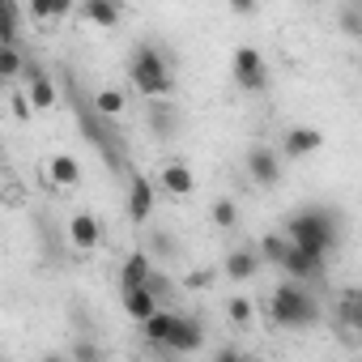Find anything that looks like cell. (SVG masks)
<instances>
[{"instance_id": "7a4b0ae2", "label": "cell", "mask_w": 362, "mask_h": 362, "mask_svg": "<svg viewBox=\"0 0 362 362\" xmlns=\"http://www.w3.org/2000/svg\"><path fill=\"white\" fill-rule=\"evenodd\" d=\"M286 239L315 252V256H328L337 243H341V214L337 209H320V205H307L298 214L286 218Z\"/></svg>"}, {"instance_id": "3957f363", "label": "cell", "mask_w": 362, "mask_h": 362, "mask_svg": "<svg viewBox=\"0 0 362 362\" xmlns=\"http://www.w3.org/2000/svg\"><path fill=\"white\" fill-rule=\"evenodd\" d=\"M128 81L145 94V98H170L175 94V73L170 60L153 47V43H136L132 60H128Z\"/></svg>"}, {"instance_id": "5b68a950", "label": "cell", "mask_w": 362, "mask_h": 362, "mask_svg": "<svg viewBox=\"0 0 362 362\" xmlns=\"http://www.w3.org/2000/svg\"><path fill=\"white\" fill-rule=\"evenodd\" d=\"M22 90L30 94V103H35V111H56V77L35 60V56H26L22 60Z\"/></svg>"}, {"instance_id": "d4e9b609", "label": "cell", "mask_w": 362, "mask_h": 362, "mask_svg": "<svg viewBox=\"0 0 362 362\" xmlns=\"http://www.w3.org/2000/svg\"><path fill=\"white\" fill-rule=\"evenodd\" d=\"M209 218H214V226L235 230V226H239V205H235L230 197H218V201H214V209H209Z\"/></svg>"}, {"instance_id": "8fae6325", "label": "cell", "mask_w": 362, "mask_h": 362, "mask_svg": "<svg viewBox=\"0 0 362 362\" xmlns=\"http://www.w3.org/2000/svg\"><path fill=\"white\" fill-rule=\"evenodd\" d=\"M77 13L98 30H115L124 22V0H77Z\"/></svg>"}, {"instance_id": "52a82bcc", "label": "cell", "mask_w": 362, "mask_h": 362, "mask_svg": "<svg viewBox=\"0 0 362 362\" xmlns=\"http://www.w3.org/2000/svg\"><path fill=\"white\" fill-rule=\"evenodd\" d=\"M153 201H158L153 179L141 175L136 166H128V222H132V226H145V222L153 218Z\"/></svg>"}, {"instance_id": "4dcf8cb0", "label": "cell", "mask_w": 362, "mask_h": 362, "mask_svg": "<svg viewBox=\"0 0 362 362\" xmlns=\"http://www.w3.org/2000/svg\"><path fill=\"white\" fill-rule=\"evenodd\" d=\"M226 315H230V324L247 328V324H252V303H247V298H230V303H226Z\"/></svg>"}, {"instance_id": "f546056e", "label": "cell", "mask_w": 362, "mask_h": 362, "mask_svg": "<svg viewBox=\"0 0 362 362\" xmlns=\"http://www.w3.org/2000/svg\"><path fill=\"white\" fill-rule=\"evenodd\" d=\"M337 22H341V30H345L349 39H362V13H358V0H349V5L341 9V18H337Z\"/></svg>"}, {"instance_id": "603a6c76", "label": "cell", "mask_w": 362, "mask_h": 362, "mask_svg": "<svg viewBox=\"0 0 362 362\" xmlns=\"http://www.w3.org/2000/svg\"><path fill=\"white\" fill-rule=\"evenodd\" d=\"M22 60H26V52L18 43H0V86L22 77Z\"/></svg>"}, {"instance_id": "8992f818", "label": "cell", "mask_w": 362, "mask_h": 362, "mask_svg": "<svg viewBox=\"0 0 362 362\" xmlns=\"http://www.w3.org/2000/svg\"><path fill=\"white\" fill-rule=\"evenodd\" d=\"M235 81H239V90H247V94H264L269 90V64H264V56H260V47H239L235 52Z\"/></svg>"}, {"instance_id": "d590c367", "label": "cell", "mask_w": 362, "mask_h": 362, "mask_svg": "<svg viewBox=\"0 0 362 362\" xmlns=\"http://www.w3.org/2000/svg\"><path fill=\"white\" fill-rule=\"evenodd\" d=\"M77 9V0H52V22H60V18H69Z\"/></svg>"}, {"instance_id": "cb8c5ba5", "label": "cell", "mask_w": 362, "mask_h": 362, "mask_svg": "<svg viewBox=\"0 0 362 362\" xmlns=\"http://www.w3.org/2000/svg\"><path fill=\"white\" fill-rule=\"evenodd\" d=\"M22 35V9L18 0H0V43H18Z\"/></svg>"}, {"instance_id": "4fadbf2b", "label": "cell", "mask_w": 362, "mask_h": 362, "mask_svg": "<svg viewBox=\"0 0 362 362\" xmlns=\"http://www.w3.org/2000/svg\"><path fill=\"white\" fill-rule=\"evenodd\" d=\"M69 243H73L77 252H94V247L103 243V222H98L94 214H73V218H69Z\"/></svg>"}, {"instance_id": "f1b7e54d", "label": "cell", "mask_w": 362, "mask_h": 362, "mask_svg": "<svg viewBox=\"0 0 362 362\" xmlns=\"http://www.w3.org/2000/svg\"><path fill=\"white\" fill-rule=\"evenodd\" d=\"M149 132L153 136H170L175 132V111L170 107H149Z\"/></svg>"}, {"instance_id": "277c9868", "label": "cell", "mask_w": 362, "mask_h": 362, "mask_svg": "<svg viewBox=\"0 0 362 362\" xmlns=\"http://www.w3.org/2000/svg\"><path fill=\"white\" fill-rule=\"evenodd\" d=\"M269 320L277 328H311L320 324V303L307 290V281H281L269 298Z\"/></svg>"}, {"instance_id": "9c48e42d", "label": "cell", "mask_w": 362, "mask_h": 362, "mask_svg": "<svg viewBox=\"0 0 362 362\" xmlns=\"http://www.w3.org/2000/svg\"><path fill=\"white\" fill-rule=\"evenodd\" d=\"M247 175L256 188H277L281 184V153L269 145H252L247 149Z\"/></svg>"}, {"instance_id": "ac0fdd59", "label": "cell", "mask_w": 362, "mask_h": 362, "mask_svg": "<svg viewBox=\"0 0 362 362\" xmlns=\"http://www.w3.org/2000/svg\"><path fill=\"white\" fill-rule=\"evenodd\" d=\"M119 298H124V315H132L136 324H141L149 311H158V307H162L145 286H119Z\"/></svg>"}, {"instance_id": "83f0119b", "label": "cell", "mask_w": 362, "mask_h": 362, "mask_svg": "<svg viewBox=\"0 0 362 362\" xmlns=\"http://www.w3.org/2000/svg\"><path fill=\"white\" fill-rule=\"evenodd\" d=\"M9 111H13V119H18V124H35V115H39L26 90H9Z\"/></svg>"}, {"instance_id": "8d00e7d4", "label": "cell", "mask_w": 362, "mask_h": 362, "mask_svg": "<svg viewBox=\"0 0 362 362\" xmlns=\"http://www.w3.org/2000/svg\"><path fill=\"white\" fill-rule=\"evenodd\" d=\"M218 358H222V362H239V358H243V354H239V349H235V345H226V349H218Z\"/></svg>"}, {"instance_id": "e0dca14e", "label": "cell", "mask_w": 362, "mask_h": 362, "mask_svg": "<svg viewBox=\"0 0 362 362\" xmlns=\"http://www.w3.org/2000/svg\"><path fill=\"white\" fill-rule=\"evenodd\" d=\"M90 107H94L98 115H107V119H119V115L128 111V94H124L119 86H98V90L90 94Z\"/></svg>"}, {"instance_id": "d6986e66", "label": "cell", "mask_w": 362, "mask_h": 362, "mask_svg": "<svg viewBox=\"0 0 362 362\" xmlns=\"http://www.w3.org/2000/svg\"><path fill=\"white\" fill-rule=\"evenodd\" d=\"M175 320H179V315H175V311H166V307H158V311H149V315L141 320V332H145V341L162 349V341L170 337V328H175Z\"/></svg>"}, {"instance_id": "ffe728a7", "label": "cell", "mask_w": 362, "mask_h": 362, "mask_svg": "<svg viewBox=\"0 0 362 362\" xmlns=\"http://www.w3.org/2000/svg\"><path fill=\"white\" fill-rule=\"evenodd\" d=\"M337 324L345 328V332H358L362 328V294L349 286V290H341V307H337Z\"/></svg>"}, {"instance_id": "2e32d148", "label": "cell", "mask_w": 362, "mask_h": 362, "mask_svg": "<svg viewBox=\"0 0 362 362\" xmlns=\"http://www.w3.org/2000/svg\"><path fill=\"white\" fill-rule=\"evenodd\" d=\"M47 179H52V188H77L81 184V166L73 153H52L47 158Z\"/></svg>"}, {"instance_id": "44dd1931", "label": "cell", "mask_w": 362, "mask_h": 362, "mask_svg": "<svg viewBox=\"0 0 362 362\" xmlns=\"http://www.w3.org/2000/svg\"><path fill=\"white\" fill-rule=\"evenodd\" d=\"M145 252H149V260H179V239L158 226L145 235Z\"/></svg>"}, {"instance_id": "d6a6232c", "label": "cell", "mask_w": 362, "mask_h": 362, "mask_svg": "<svg viewBox=\"0 0 362 362\" xmlns=\"http://www.w3.org/2000/svg\"><path fill=\"white\" fill-rule=\"evenodd\" d=\"M230 5V13H239V18H252L256 9H260V0H226Z\"/></svg>"}, {"instance_id": "ba28073f", "label": "cell", "mask_w": 362, "mask_h": 362, "mask_svg": "<svg viewBox=\"0 0 362 362\" xmlns=\"http://www.w3.org/2000/svg\"><path fill=\"white\" fill-rule=\"evenodd\" d=\"M205 345V320L201 315H179L170 337L162 341V354H197Z\"/></svg>"}, {"instance_id": "5bb4252c", "label": "cell", "mask_w": 362, "mask_h": 362, "mask_svg": "<svg viewBox=\"0 0 362 362\" xmlns=\"http://www.w3.org/2000/svg\"><path fill=\"white\" fill-rule=\"evenodd\" d=\"M324 145V132L320 128H290L286 136H281V158H311L315 149Z\"/></svg>"}, {"instance_id": "9a60e30c", "label": "cell", "mask_w": 362, "mask_h": 362, "mask_svg": "<svg viewBox=\"0 0 362 362\" xmlns=\"http://www.w3.org/2000/svg\"><path fill=\"white\" fill-rule=\"evenodd\" d=\"M222 273H226V281H252V277L260 273V256H256V247H235V252L226 256Z\"/></svg>"}, {"instance_id": "836d02e7", "label": "cell", "mask_w": 362, "mask_h": 362, "mask_svg": "<svg viewBox=\"0 0 362 362\" xmlns=\"http://www.w3.org/2000/svg\"><path fill=\"white\" fill-rule=\"evenodd\" d=\"M73 358H90V362H94V358H103V349H98L94 341H77V345H73Z\"/></svg>"}, {"instance_id": "1f68e13d", "label": "cell", "mask_w": 362, "mask_h": 362, "mask_svg": "<svg viewBox=\"0 0 362 362\" xmlns=\"http://www.w3.org/2000/svg\"><path fill=\"white\" fill-rule=\"evenodd\" d=\"M26 9H30V22H39V26L52 22V0H26Z\"/></svg>"}, {"instance_id": "e575fe53", "label": "cell", "mask_w": 362, "mask_h": 362, "mask_svg": "<svg viewBox=\"0 0 362 362\" xmlns=\"http://www.w3.org/2000/svg\"><path fill=\"white\" fill-rule=\"evenodd\" d=\"M205 286H214V273H209V269H197V273L188 277V290H205Z\"/></svg>"}, {"instance_id": "7c38bea8", "label": "cell", "mask_w": 362, "mask_h": 362, "mask_svg": "<svg viewBox=\"0 0 362 362\" xmlns=\"http://www.w3.org/2000/svg\"><path fill=\"white\" fill-rule=\"evenodd\" d=\"M158 188L166 192V197H192L197 192V175H192V166L188 162H166L162 170H158Z\"/></svg>"}, {"instance_id": "7402d4cb", "label": "cell", "mask_w": 362, "mask_h": 362, "mask_svg": "<svg viewBox=\"0 0 362 362\" xmlns=\"http://www.w3.org/2000/svg\"><path fill=\"white\" fill-rule=\"evenodd\" d=\"M149 269H153V260H149V252H145V247H141V252H128V256H124V264H119V286H141Z\"/></svg>"}, {"instance_id": "484cf974", "label": "cell", "mask_w": 362, "mask_h": 362, "mask_svg": "<svg viewBox=\"0 0 362 362\" xmlns=\"http://www.w3.org/2000/svg\"><path fill=\"white\" fill-rule=\"evenodd\" d=\"M286 247H290V239H286V235H264V239H260V247H256V256H260V264H281Z\"/></svg>"}, {"instance_id": "4316f807", "label": "cell", "mask_w": 362, "mask_h": 362, "mask_svg": "<svg viewBox=\"0 0 362 362\" xmlns=\"http://www.w3.org/2000/svg\"><path fill=\"white\" fill-rule=\"evenodd\" d=\"M141 286H145V290H149V294H153L158 303H166V298H175V281H170V277H166V273H162L158 264H153V269L145 273V281H141Z\"/></svg>"}, {"instance_id": "6da1fadb", "label": "cell", "mask_w": 362, "mask_h": 362, "mask_svg": "<svg viewBox=\"0 0 362 362\" xmlns=\"http://www.w3.org/2000/svg\"><path fill=\"white\" fill-rule=\"evenodd\" d=\"M64 94H69V107H73V115H77V132L98 149V158L107 162V170H111L115 179H124L128 166H132V158H128V136L119 132V119L98 115V111L86 103V90L77 86L73 73H64Z\"/></svg>"}, {"instance_id": "74e56055", "label": "cell", "mask_w": 362, "mask_h": 362, "mask_svg": "<svg viewBox=\"0 0 362 362\" xmlns=\"http://www.w3.org/2000/svg\"><path fill=\"white\" fill-rule=\"evenodd\" d=\"M303 5H324V0H303Z\"/></svg>"}, {"instance_id": "30bf717a", "label": "cell", "mask_w": 362, "mask_h": 362, "mask_svg": "<svg viewBox=\"0 0 362 362\" xmlns=\"http://www.w3.org/2000/svg\"><path fill=\"white\" fill-rule=\"evenodd\" d=\"M277 269H286V277H290V281H315V277L324 273V256H315V252H307V247L290 243Z\"/></svg>"}]
</instances>
